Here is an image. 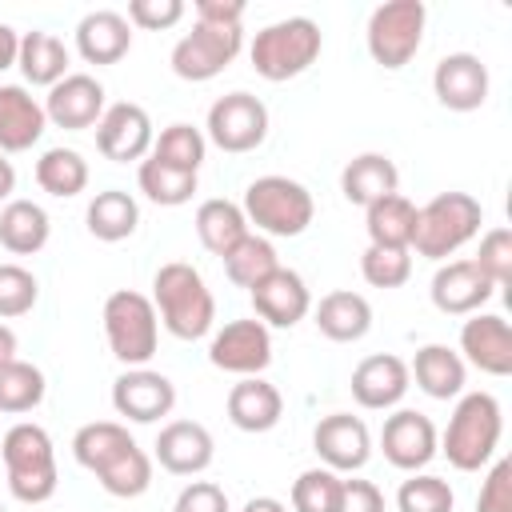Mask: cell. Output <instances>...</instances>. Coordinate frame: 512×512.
<instances>
[{"mask_svg":"<svg viewBox=\"0 0 512 512\" xmlns=\"http://www.w3.org/2000/svg\"><path fill=\"white\" fill-rule=\"evenodd\" d=\"M72 456L80 468H88L108 496L132 500L144 496L152 484V456L132 440V432L116 420H92L76 428Z\"/></svg>","mask_w":512,"mask_h":512,"instance_id":"1","label":"cell"},{"mask_svg":"<svg viewBox=\"0 0 512 512\" xmlns=\"http://www.w3.org/2000/svg\"><path fill=\"white\" fill-rule=\"evenodd\" d=\"M152 308L156 320L176 336V340H200L216 324V300L200 276V268L172 260L160 264L152 276Z\"/></svg>","mask_w":512,"mask_h":512,"instance_id":"2","label":"cell"},{"mask_svg":"<svg viewBox=\"0 0 512 512\" xmlns=\"http://www.w3.org/2000/svg\"><path fill=\"white\" fill-rule=\"evenodd\" d=\"M500 432H504L500 400L492 392H464L448 416V428L440 436V452L448 456V464L456 472H480L496 456Z\"/></svg>","mask_w":512,"mask_h":512,"instance_id":"3","label":"cell"},{"mask_svg":"<svg viewBox=\"0 0 512 512\" xmlns=\"http://www.w3.org/2000/svg\"><path fill=\"white\" fill-rule=\"evenodd\" d=\"M0 456H4V472H8V492L20 504H44L56 496V484H60L56 448L40 424H32V420L12 424L0 440Z\"/></svg>","mask_w":512,"mask_h":512,"instance_id":"4","label":"cell"},{"mask_svg":"<svg viewBox=\"0 0 512 512\" xmlns=\"http://www.w3.org/2000/svg\"><path fill=\"white\" fill-rule=\"evenodd\" d=\"M324 40H320V24L308 20V16H288V20H276V24H264L248 48V60L256 68V76L280 84V80H292L300 72H308L320 56Z\"/></svg>","mask_w":512,"mask_h":512,"instance_id":"5","label":"cell"},{"mask_svg":"<svg viewBox=\"0 0 512 512\" xmlns=\"http://www.w3.org/2000/svg\"><path fill=\"white\" fill-rule=\"evenodd\" d=\"M484 224V208L476 196L468 192H440L432 196L424 208H416V232H412V248L424 260H448L452 252H460Z\"/></svg>","mask_w":512,"mask_h":512,"instance_id":"6","label":"cell"},{"mask_svg":"<svg viewBox=\"0 0 512 512\" xmlns=\"http://www.w3.org/2000/svg\"><path fill=\"white\" fill-rule=\"evenodd\" d=\"M240 208H244L248 224H256L268 236H300L316 216L312 192L288 176H256L244 188Z\"/></svg>","mask_w":512,"mask_h":512,"instance_id":"7","label":"cell"},{"mask_svg":"<svg viewBox=\"0 0 512 512\" xmlns=\"http://www.w3.org/2000/svg\"><path fill=\"white\" fill-rule=\"evenodd\" d=\"M104 336L120 364L144 368L156 356V340H160V320H156L152 300L132 288L112 292L104 300Z\"/></svg>","mask_w":512,"mask_h":512,"instance_id":"8","label":"cell"},{"mask_svg":"<svg viewBox=\"0 0 512 512\" xmlns=\"http://www.w3.org/2000/svg\"><path fill=\"white\" fill-rule=\"evenodd\" d=\"M424 20H428V8L420 0H388V4L372 8L368 32H364L372 60L384 68H404L420 52Z\"/></svg>","mask_w":512,"mask_h":512,"instance_id":"9","label":"cell"},{"mask_svg":"<svg viewBox=\"0 0 512 512\" xmlns=\"http://www.w3.org/2000/svg\"><path fill=\"white\" fill-rule=\"evenodd\" d=\"M240 44H244V28L240 24H208V20H196L192 32L180 36L176 48H172V72L180 80L204 84V80L220 76L240 56Z\"/></svg>","mask_w":512,"mask_h":512,"instance_id":"10","label":"cell"},{"mask_svg":"<svg viewBox=\"0 0 512 512\" xmlns=\"http://www.w3.org/2000/svg\"><path fill=\"white\" fill-rule=\"evenodd\" d=\"M208 140L224 152H252L268 136V108L252 92H228L208 108Z\"/></svg>","mask_w":512,"mask_h":512,"instance_id":"11","label":"cell"},{"mask_svg":"<svg viewBox=\"0 0 512 512\" xmlns=\"http://www.w3.org/2000/svg\"><path fill=\"white\" fill-rule=\"evenodd\" d=\"M208 360L232 376H260L272 364V332L260 320H228L208 340Z\"/></svg>","mask_w":512,"mask_h":512,"instance_id":"12","label":"cell"},{"mask_svg":"<svg viewBox=\"0 0 512 512\" xmlns=\"http://www.w3.org/2000/svg\"><path fill=\"white\" fill-rule=\"evenodd\" d=\"M380 448H384V460L400 472H420L436 452H440V436H436V424L416 412V408H396L392 416H384V428H380Z\"/></svg>","mask_w":512,"mask_h":512,"instance_id":"13","label":"cell"},{"mask_svg":"<svg viewBox=\"0 0 512 512\" xmlns=\"http://www.w3.org/2000/svg\"><path fill=\"white\" fill-rule=\"evenodd\" d=\"M152 120L140 104L132 100H120V104H108L104 116L96 120V148L104 160L112 164H128V160H144L152 152Z\"/></svg>","mask_w":512,"mask_h":512,"instance_id":"14","label":"cell"},{"mask_svg":"<svg viewBox=\"0 0 512 512\" xmlns=\"http://www.w3.org/2000/svg\"><path fill=\"white\" fill-rule=\"evenodd\" d=\"M112 408L132 424H156L176 408V384L152 368H128L112 384Z\"/></svg>","mask_w":512,"mask_h":512,"instance_id":"15","label":"cell"},{"mask_svg":"<svg viewBox=\"0 0 512 512\" xmlns=\"http://www.w3.org/2000/svg\"><path fill=\"white\" fill-rule=\"evenodd\" d=\"M252 308L264 328H296L312 312V292L300 272L280 264L252 288Z\"/></svg>","mask_w":512,"mask_h":512,"instance_id":"16","label":"cell"},{"mask_svg":"<svg viewBox=\"0 0 512 512\" xmlns=\"http://www.w3.org/2000/svg\"><path fill=\"white\" fill-rule=\"evenodd\" d=\"M312 448L324 460V468L332 472H360L372 456V436L368 424L352 412H332L316 424L312 432Z\"/></svg>","mask_w":512,"mask_h":512,"instance_id":"17","label":"cell"},{"mask_svg":"<svg viewBox=\"0 0 512 512\" xmlns=\"http://www.w3.org/2000/svg\"><path fill=\"white\" fill-rule=\"evenodd\" d=\"M432 92L452 112H476L488 100V68L472 52H448L432 68Z\"/></svg>","mask_w":512,"mask_h":512,"instance_id":"18","label":"cell"},{"mask_svg":"<svg viewBox=\"0 0 512 512\" xmlns=\"http://www.w3.org/2000/svg\"><path fill=\"white\" fill-rule=\"evenodd\" d=\"M44 116L56 128H68V132L92 128L104 116V84L96 76H88V72H68L60 84L48 88Z\"/></svg>","mask_w":512,"mask_h":512,"instance_id":"19","label":"cell"},{"mask_svg":"<svg viewBox=\"0 0 512 512\" xmlns=\"http://www.w3.org/2000/svg\"><path fill=\"white\" fill-rule=\"evenodd\" d=\"M460 360L488 376H508L512 372V328L496 312H472L460 328Z\"/></svg>","mask_w":512,"mask_h":512,"instance_id":"20","label":"cell"},{"mask_svg":"<svg viewBox=\"0 0 512 512\" xmlns=\"http://www.w3.org/2000/svg\"><path fill=\"white\" fill-rule=\"evenodd\" d=\"M432 304L444 316H472L492 300V280L476 268V260H448L432 276Z\"/></svg>","mask_w":512,"mask_h":512,"instance_id":"21","label":"cell"},{"mask_svg":"<svg viewBox=\"0 0 512 512\" xmlns=\"http://www.w3.org/2000/svg\"><path fill=\"white\" fill-rule=\"evenodd\" d=\"M152 448H156L160 468L172 472V476H200L212 464V456H216V440H212V432L200 420H172V424H164Z\"/></svg>","mask_w":512,"mask_h":512,"instance_id":"22","label":"cell"},{"mask_svg":"<svg viewBox=\"0 0 512 512\" xmlns=\"http://www.w3.org/2000/svg\"><path fill=\"white\" fill-rule=\"evenodd\" d=\"M412 376H408V364L392 352H376V356H364L356 368H352V396L360 408H372V412H384V408H396L408 392Z\"/></svg>","mask_w":512,"mask_h":512,"instance_id":"23","label":"cell"},{"mask_svg":"<svg viewBox=\"0 0 512 512\" xmlns=\"http://www.w3.org/2000/svg\"><path fill=\"white\" fill-rule=\"evenodd\" d=\"M44 128V104L20 84H0V152H28Z\"/></svg>","mask_w":512,"mask_h":512,"instance_id":"24","label":"cell"},{"mask_svg":"<svg viewBox=\"0 0 512 512\" xmlns=\"http://www.w3.org/2000/svg\"><path fill=\"white\" fill-rule=\"evenodd\" d=\"M132 48V24L116 8H96L76 24V52L88 64H116Z\"/></svg>","mask_w":512,"mask_h":512,"instance_id":"25","label":"cell"},{"mask_svg":"<svg viewBox=\"0 0 512 512\" xmlns=\"http://www.w3.org/2000/svg\"><path fill=\"white\" fill-rule=\"evenodd\" d=\"M280 416H284V396L276 384H268L264 376H240V384H232L228 420L240 432H268L280 424Z\"/></svg>","mask_w":512,"mask_h":512,"instance_id":"26","label":"cell"},{"mask_svg":"<svg viewBox=\"0 0 512 512\" xmlns=\"http://www.w3.org/2000/svg\"><path fill=\"white\" fill-rule=\"evenodd\" d=\"M396 188H400V172H396L392 156H384V152H360V156H352V160L344 164V172H340V192H344V200H348V204H360V208H368V204L392 196Z\"/></svg>","mask_w":512,"mask_h":512,"instance_id":"27","label":"cell"},{"mask_svg":"<svg viewBox=\"0 0 512 512\" xmlns=\"http://www.w3.org/2000/svg\"><path fill=\"white\" fill-rule=\"evenodd\" d=\"M408 376L416 380V388H420L424 396H432V400H452V396L464 392L468 368H464L460 352H452L448 344H424V348H416V356H412V364H408Z\"/></svg>","mask_w":512,"mask_h":512,"instance_id":"28","label":"cell"},{"mask_svg":"<svg viewBox=\"0 0 512 512\" xmlns=\"http://www.w3.org/2000/svg\"><path fill=\"white\" fill-rule=\"evenodd\" d=\"M316 328L336 340V344H352V340H364L368 328H372V304L360 296V292H328L320 304H316Z\"/></svg>","mask_w":512,"mask_h":512,"instance_id":"29","label":"cell"},{"mask_svg":"<svg viewBox=\"0 0 512 512\" xmlns=\"http://www.w3.org/2000/svg\"><path fill=\"white\" fill-rule=\"evenodd\" d=\"M52 236V220L36 200H8L0 208V244L12 256H36Z\"/></svg>","mask_w":512,"mask_h":512,"instance_id":"30","label":"cell"},{"mask_svg":"<svg viewBox=\"0 0 512 512\" xmlns=\"http://www.w3.org/2000/svg\"><path fill=\"white\" fill-rule=\"evenodd\" d=\"M68 44L60 40V36H52V32H24L20 36V52H16V64H20V72H24V80L28 84H44V88H52V84H60L64 76H68Z\"/></svg>","mask_w":512,"mask_h":512,"instance_id":"31","label":"cell"},{"mask_svg":"<svg viewBox=\"0 0 512 512\" xmlns=\"http://www.w3.org/2000/svg\"><path fill=\"white\" fill-rule=\"evenodd\" d=\"M364 228H368V244H376V248H412L416 204L408 196L392 192L364 208Z\"/></svg>","mask_w":512,"mask_h":512,"instance_id":"32","label":"cell"},{"mask_svg":"<svg viewBox=\"0 0 512 512\" xmlns=\"http://www.w3.org/2000/svg\"><path fill=\"white\" fill-rule=\"evenodd\" d=\"M84 220H88V232H92L96 240L116 244V240H128V236L136 232V224H140V204H136L124 188H104V192H96V196L88 200Z\"/></svg>","mask_w":512,"mask_h":512,"instance_id":"33","label":"cell"},{"mask_svg":"<svg viewBox=\"0 0 512 512\" xmlns=\"http://www.w3.org/2000/svg\"><path fill=\"white\" fill-rule=\"evenodd\" d=\"M196 236L212 256H224L248 236V216H244L240 204H232L224 196H212L196 208Z\"/></svg>","mask_w":512,"mask_h":512,"instance_id":"34","label":"cell"},{"mask_svg":"<svg viewBox=\"0 0 512 512\" xmlns=\"http://www.w3.org/2000/svg\"><path fill=\"white\" fill-rule=\"evenodd\" d=\"M36 184L56 200L80 196L88 188V160L76 148H48L36 160Z\"/></svg>","mask_w":512,"mask_h":512,"instance_id":"35","label":"cell"},{"mask_svg":"<svg viewBox=\"0 0 512 512\" xmlns=\"http://www.w3.org/2000/svg\"><path fill=\"white\" fill-rule=\"evenodd\" d=\"M136 184H140V192H144L152 204H160V208H180V204H188L192 192H196V172H180V168H172V164H160L156 156H144V160H140V172H136Z\"/></svg>","mask_w":512,"mask_h":512,"instance_id":"36","label":"cell"},{"mask_svg":"<svg viewBox=\"0 0 512 512\" xmlns=\"http://www.w3.org/2000/svg\"><path fill=\"white\" fill-rule=\"evenodd\" d=\"M220 260H224L228 280H232L236 288H248V292H252L268 272H276V268H280L272 240H268V236H256V232H248V236H244L232 252H224Z\"/></svg>","mask_w":512,"mask_h":512,"instance_id":"37","label":"cell"},{"mask_svg":"<svg viewBox=\"0 0 512 512\" xmlns=\"http://www.w3.org/2000/svg\"><path fill=\"white\" fill-rule=\"evenodd\" d=\"M44 392H48V384H44V372L36 364H28V360L16 356V360H8L0 368V412L24 416V412L40 408Z\"/></svg>","mask_w":512,"mask_h":512,"instance_id":"38","label":"cell"},{"mask_svg":"<svg viewBox=\"0 0 512 512\" xmlns=\"http://www.w3.org/2000/svg\"><path fill=\"white\" fill-rule=\"evenodd\" d=\"M204 152H208V140H204L200 128H192V124H168L152 140V152L148 156H156L160 164H172L180 172H200Z\"/></svg>","mask_w":512,"mask_h":512,"instance_id":"39","label":"cell"},{"mask_svg":"<svg viewBox=\"0 0 512 512\" xmlns=\"http://www.w3.org/2000/svg\"><path fill=\"white\" fill-rule=\"evenodd\" d=\"M456 496L448 488L444 476L432 472H412L400 488H396V508L400 512H452Z\"/></svg>","mask_w":512,"mask_h":512,"instance_id":"40","label":"cell"},{"mask_svg":"<svg viewBox=\"0 0 512 512\" xmlns=\"http://www.w3.org/2000/svg\"><path fill=\"white\" fill-rule=\"evenodd\" d=\"M360 276L372 288H400L412 276V248H376L368 244L360 256Z\"/></svg>","mask_w":512,"mask_h":512,"instance_id":"41","label":"cell"},{"mask_svg":"<svg viewBox=\"0 0 512 512\" xmlns=\"http://www.w3.org/2000/svg\"><path fill=\"white\" fill-rule=\"evenodd\" d=\"M340 500V472L308 468L292 480V508L296 512H336Z\"/></svg>","mask_w":512,"mask_h":512,"instance_id":"42","label":"cell"},{"mask_svg":"<svg viewBox=\"0 0 512 512\" xmlns=\"http://www.w3.org/2000/svg\"><path fill=\"white\" fill-rule=\"evenodd\" d=\"M40 284L24 264H0V320H16L36 308Z\"/></svg>","mask_w":512,"mask_h":512,"instance_id":"43","label":"cell"},{"mask_svg":"<svg viewBox=\"0 0 512 512\" xmlns=\"http://www.w3.org/2000/svg\"><path fill=\"white\" fill-rule=\"evenodd\" d=\"M472 260L492 280V288H504L512 280V232L508 228H488L480 236V252Z\"/></svg>","mask_w":512,"mask_h":512,"instance_id":"44","label":"cell"},{"mask_svg":"<svg viewBox=\"0 0 512 512\" xmlns=\"http://www.w3.org/2000/svg\"><path fill=\"white\" fill-rule=\"evenodd\" d=\"M476 512H512V460H496L480 484Z\"/></svg>","mask_w":512,"mask_h":512,"instance_id":"45","label":"cell"},{"mask_svg":"<svg viewBox=\"0 0 512 512\" xmlns=\"http://www.w3.org/2000/svg\"><path fill=\"white\" fill-rule=\"evenodd\" d=\"M180 16H184V4L180 0H132L128 4V24L148 28V32L172 28Z\"/></svg>","mask_w":512,"mask_h":512,"instance_id":"46","label":"cell"},{"mask_svg":"<svg viewBox=\"0 0 512 512\" xmlns=\"http://www.w3.org/2000/svg\"><path fill=\"white\" fill-rule=\"evenodd\" d=\"M172 512H228V496L212 480H192V484L180 488Z\"/></svg>","mask_w":512,"mask_h":512,"instance_id":"47","label":"cell"},{"mask_svg":"<svg viewBox=\"0 0 512 512\" xmlns=\"http://www.w3.org/2000/svg\"><path fill=\"white\" fill-rule=\"evenodd\" d=\"M336 512H384V492L372 480H340Z\"/></svg>","mask_w":512,"mask_h":512,"instance_id":"48","label":"cell"},{"mask_svg":"<svg viewBox=\"0 0 512 512\" xmlns=\"http://www.w3.org/2000/svg\"><path fill=\"white\" fill-rule=\"evenodd\" d=\"M196 20H208V24H240L244 20V4L240 0H200L196 4Z\"/></svg>","mask_w":512,"mask_h":512,"instance_id":"49","label":"cell"},{"mask_svg":"<svg viewBox=\"0 0 512 512\" xmlns=\"http://www.w3.org/2000/svg\"><path fill=\"white\" fill-rule=\"evenodd\" d=\"M16 52H20V36L8 24H0V72L16 64Z\"/></svg>","mask_w":512,"mask_h":512,"instance_id":"50","label":"cell"},{"mask_svg":"<svg viewBox=\"0 0 512 512\" xmlns=\"http://www.w3.org/2000/svg\"><path fill=\"white\" fill-rule=\"evenodd\" d=\"M8 360H16V332H12L8 324H0V368H4Z\"/></svg>","mask_w":512,"mask_h":512,"instance_id":"51","label":"cell"},{"mask_svg":"<svg viewBox=\"0 0 512 512\" xmlns=\"http://www.w3.org/2000/svg\"><path fill=\"white\" fill-rule=\"evenodd\" d=\"M240 512H288V508H284L276 496H252V500H248Z\"/></svg>","mask_w":512,"mask_h":512,"instance_id":"52","label":"cell"},{"mask_svg":"<svg viewBox=\"0 0 512 512\" xmlns=\"http://www.w3.org/2000/svg\"><path fill=\"white\" fill-rule=\"evenodd\" d=\"M12 188H16V168H12V160L0 156V200H8Z\"/></svg>","mask_w":512,"mask_h":512,"instance_id":"53","label":"cell"},{"mask_svg":"<svg viewBox=\"0 0 512 512\" xmlns=\"http://www.w3.org/2000/svg\"><path fill=\"white\" fill-rule=\"evenodd\" d=\"M0 512H4V504H0Z\"/></svg>","mask_w":512,"mask_h":512,"instance_id":"54","label":"cell"}]
</instances>
